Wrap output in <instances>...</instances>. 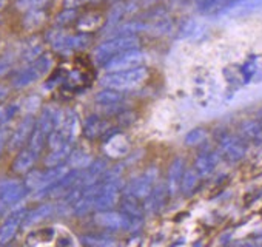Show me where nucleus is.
I'll list each match as a JSON object with an SVG mask.
<instances>
[{
  "label": "nucleus",
  "mask_w": 262,
  "mask_h": 247,
  "mask_svg": "<svg viewBox=\"0 0 262 247\" xmlns=\"http://www.w3.org/2000/svg\"><path fill=\"white\" fill-rule=\"evenodd\" d=\"M139 45L141 42L136 36H114L113 39H108L96 47L93 51V59L97 65H105L108 60L122 53L139 50Z\"/></svg>",
  "instance_id": "f257e3e1"
},
{
  "label": "nucleus",
  "mask_w": 262,
  "mask_h": 247,
  "mask_svg": "<svg viewBox=\"0 0 262 247\" xmlns=\"http://www.w3.org/2000/svg\"><path fill=\"white\" fill-rule=\"evenodd\" d=\"M53 64H54L53 56L43 53L39 59H36V60L24 65L16 73V76L13 77L11 85L14 88H17V90H20V88H27V87L36 84L37 80H40L42 77H45L51 71Z\"/></svg>",
  "instance_id": "f03ea898"
},
{
  "label": "nucleus",
  "mask_w": 262,
  "mask_h": 247,
  "mask_svg": "<svg viewBox=\"0 0 262 247\" xmlns=\"http://www.w3.org/2000/svg\"><path fill=\"white\" fill-rule=\"evenodd\" d=\"M150 73L145 67H139L135 70H125V71H114V73H105V76L100 79V84L105 88H113L117 91L133 90L142 85L148 79Z\"/></svg>",
  "instance_id": "7ed1b4c3"
},
{
  "label": "nucleus",
  "mask_w": 262,
  "mask_h": 247,
  "mask_svg": "<svg viewBox=\"0 0 262 247\" xmlns=\"http://www.w3.org/2000/svg\"><path fill=\"white\" fill-rule=\"evenodd\" d=\"M48 42L51 44L53 50L60 53V54H73L74 51H82L85 50L90 42L91 37L86 33H80V34H70L62 28H54L47 34Z\"/></svg>",
  "instance_id": "20e7f679"
},
{
  "label": "nucleus",
  "mask_w": 262,
  "mask_h": 247,
  "mask_svg": "<svg viewBox=\"0 0 262 247\" xmlns=\"http://www.w3.org/2000/svg\"><path fill=\"white\" fill-rule=\"evenodd\" d=\"M70 173V166H57V167H47V170H34L30 172L25 178V186L28 190H45L60 181L65 175Z\"/></svg>",
  "instance_id": "39448f33"
},
{
  "label": "nucleus",
  "mask_w": 262,
  "mask_h": 247,
  "mask_svg": "<svg viewBox=\"0 0 262 247\" xmlns=\"http://www.w3.org/2000/svg\"><path fill=\"white\" fill-rule=\"evenodd\" d=\"M158 175H159V172H158L156 167L147 169L142 175H139L138 178L129 181V184L125 189V195L135 196L139 201H142V199L145 201L150 196V193L153 192L155 186H156Z\"/></svg>",
  "instance_id": "423d86ee"
},
{
  "label": "nucleus",
  "mask_w": 262,
  "mask_h": 247,
  "mask_svg": "<svg viewBox=\"0 0 262 247\" xmlns=\"http://www.w3.org/2000/svg\"><path fill=\"white\" fill-rule=\"evenodd\" d=\"M141 219H135L123 212H114V210H97L94 213V222L100 227L119 230V229H135L138 227Z\"/></svg>",
  "instance_id": "0eeeda50"
},
{
  "label": "nucleus",
  "mask_w": 262,
  "mask_h": 247,
  "mask_svg": "<svg viewBox=\"0 0 262 247\" xmlns=\"http://www.w3.org/2000/svg\"><path fill=\"white\" fill-rule=\"evenodd\" d=\"M145 53L139 51V50H131L126 53H122L119 56H116L114 59L108 60L103 65V70L106 73H114V71H125V70H135L139 68L145 64Z\"/></svg>",
  "instance_id": "6e6552de"
},
{
  "label": "nucleus",
  "mask_w": 262,
  "mask_h": 247,
  "mask_svg": "<svg viewBox=\"0 0 262 247\" xmlns=\"http://www.w3.org/2000/svg\"><path fill=\"white\" fill-rule=\"evenodd\" d=\"M28 192V187L25 182L13 178H4L0 179V205L7 207L13 205L25 198Z\"/></svg>",
  "instance_id": "1a4fd4ad"
},
{
  "label": "nucleus",
  "mask_w": 262,
  "mask_h": 247,
  "mask_svg": "<svg viewBox=\"0 0 262 247\" xmlns=\"http://www.w3.org/2000/svg\"><path fill=\"white\" fill-rule=\"evenodd\" d=\"M34 126H36V120H34V116L33 114H27L20 122L19 126L16 127V130L11 133V136L8 138V142H7V149L10 152H20L24 149V146L30 141L31 135H33V130H34Z\"/></svg>",
  "instance_id": "9d476101"
},
{
  "label": "nucleus",
  "mask_w": 262,
  "mask_h": 247,
  "mask_svg": "<svg viewBox=\"0 0 262 247\" xmlns=\"http://www.w3.org/2000/svg\"><path fill=\"white\" fill-rule=\"evenodd\" d=\"M27 213L28 212L25 209H16L5 218L2 225H0V245L8 244L16 236L19 229L24 225V219Z\"/></svg>",
  "instance_id": "9b49d317"
},
{
  "label": "nucleus",
  "mask_w": 262,
  "mask_h": 247,
  "mask_svg": "<svg viewBox=\"0 0 262 247\" xmlns=\"http://www.w3.org/2000/svg\"><path fill=\"white\" fill-rule=\"evenodd\" d=\"M185 169H184V159L182 158H176L170 169H168V176H167V186H168V193L171 196H174L179 190H181V182L184 178Z\"/></svg>",
  "instance_id": "f8f14e48"
},
{
  "label": "nucleus",
  "mask_w": 262,
  "mask_h": 247,
  "mask_svg": "<svg viewBox=\"0 0 262 247\" xmlns=\"http://www.w3.org/2000/svg\"><path fill=\"white\" fill-rule=\"evenodd\" d=\"M167 195H170L167 182H161V184L155 186L153 192L145 199V210L150 213H158L164 207V204L167 201Z\"/></svg>",
  "instance_id": "ddd939ff"
},
{
  "label": "nucleus",
  "mask_w": 262,
  "mask_h": 247,
  "mask_svg": "<svg viewBox=\"0 0 262 247\" xmlns=\"http://www.w3.org/2000/svg\"><path fill=\"white\" fill-rule=\"evenodd\" d=\"M39 159V155L36 153V152H33L30 147H25V149H22L19 153H17V156L14 158V162H13V170L16 172V173H28L31 169H33V166L36 164V161Z\"/></svg>",
  "instance_id": "4468645a"
},
{
  "label": "nucleus",
  "mask_w": 262,
  "mask_h": 247,
  "mask_svg": "<svg viewBox=\"0 0 262 247\" xmlns=\"http://www.w3.org/2000/svg\"><path fill=\"white\" fill-rule=\"evenodd\" d=\"M105 152L110 158H122L129 153V142L125 135H114L105 142Z\"/></svg>",
  "instance_id": "2eb2a0df"
},
{
  "label": "nucleus",
  "mask_w": 262,
  "mask_h": 247,
  "mask_svg": "<svg viewBox=\"0 0 262 247\" xmlns=\"http://www.w3.org/2000/svg\"><path fill=\"white\" fill-rule=\"evenodd\" d=\"M43 54V44L40 39L34 37V39H30L28 42L24 44L22 50L19 51V57L20 60L27 65L36 59H39L40 56Z\"/></svg>",
  "instance_id": "dca6fc26"
},
{
  "label": "nucleus",
  "mask_w": 262,
  "mask_h": 247,
  "mask_svg": "<svg viewBox=\"0 0 262 247\" xmlns=\"http://www.w3.org/2000/svg\"><path fill=\"white\" fill-rule=\"evenodd\" d=\"M56 210L54 204H42L36 209H33L31 212L27 213L25 219H24V227H33L39 222H42L43 219L50 218Z\"/></svg>",
  "instance_id": "f3484780"
},
{
  "label": "nucleus",
  "mask_w": 262,
  "mask_h": 247,
  "mask_svg": "<svg viewBox=\"0 0 262 247\" xmlns=\"http://www.w3.org/2000/svg\"><path fill=\"white\" fill-rule=\"evenodd\" d=\"M217 166V156L214 153H204L201 156H198L196 162H194V169L199 173L201 178L210 176L213 173V170Z\"/></svg>",
  "instance_id": "a211bd4d"
},
{
  "label": "nucleus",
  "mask_w": 262,
  "mask_h": 247,
  "mask_svg": "<svg viewBox=\"0 0 262 247\" xmlns=\"http://www.w3.org/2000/svg\"><path fill=\"white\" fill-rule=\"evenodd\" d=\"M108 130V126H106V122H103L100 117L97 116H90L85 123H83V133L85 136L88 138H97L100 135H103L105 132Z\"/></svg>",
  "instance_id": "6ab92c4d"
},
{
  "label": "nucleus",
  "mask_w": 262,
  "mask_h": 247,
  "mask_svg": "<svg viewBox=\"0 0 262 247\" xmlns=\"http://www.w3.org/2000/svg\"><path fill=\"white\" fill-rule=\"evenodd\" d=\"M71 152H73V146H65V147H60V149H56V150H50V153L43 159L45 167L62 166V162L70 158Z\"/></svg>",
  "instance_id": "aec40b11"
},
{
  "label": "nucleus",
  "mask_w": 262,
  "mask_h": 247,
  "mask_svg": "<svg viewBox=\"0 0 262 247\" xmlns=\"http://www.w3.org/2000/svg\"><path fill=\"white\" fill-rule=\"evenodd\" d=\"M260 5V0H237L231 7H227L224 14L227 16H241L256 10Z\"/></svg>",
  "instance_id": "412c9836"
},
{
  "label": "nucleus",
  "mask_w": 262,
  "mask_h": 247,
  "mask_svg": "<svg viewBox=\"0 0 262 247\" xmlns=\"http://www.w3.org/2000/svg\"><path fill=\"white\" fill-rule=\"evenodd\" d=\"M105 19L102 14L99 13H90V14H85L83 17L79 19V24H77V28L82 31V33H90V31H94L97 28H100L103 25Z\"/></svg>",
  "instance_id": "4be33fe9"
},
{
  "label": "nucleus",
  "mask_w": 262,
  "mask_h": 247,
  "mask_svg": "<svg viewBox=\"0 0 262 247\" xmlns=\"http://www.w3.org/2000/svg\"><path fill=\"white\" fill-rule=\"evenodd\" d=\"M68 161H70V167H74L76 170H83L93 164V156L85 150H73Z\"/></svg>",
  "instance_id": "5701e85b"
},
{
  "label": "nucleus",
  "mask_w": 262,
  "mask_h": 247,
  "mask_svg": "<svg viewBox=\"0 0 262 247\" xmlns=\"http://www.w3.org/2000/svg\"><path fill=\"white\" fill-rule=\"evenodd\" d=\"M205 33V27L201 25L198 20H188L187 24H184L182 30H181V37L182 39H199L201 36H204Z\"/></svg>",
  "instance_id": "b1692460"
},
{
  "label": "nucleus",
  "mask_w": 262,
  "mask_h": 247,
  "mask_svg": "<svg viewBox=\"0 0 262 247\" xmlns=\"http://www.w3.org/2000/svg\"><path fill=\"white\" fill-rule=\"evenodd\" d=\"M47 19V14L43 10H33V11H28L24 17V27L27 30H36L39 28Z\"/></svg>",
  "instance_id": "393cba45"
},
{
  "label": "nucleus",
  "mask_w": 262,
  "mask_h": 247,
  "mask_svg": "<svg viewBox=\"0 0 262 247\" xmlns=\"http://www.w3.org/2000/svg\"><path fill=\"white\" fill-rule=\"evenodd\" d=\"M120 100H122V93L117 91V90H113V88L100 90L96 94V102L100 104V105H114V104H117Z\"/></svg>",
  "instance_id": "a878e982"
},
{
  "label": "nucleus",
  "mask_w": 262,
  "mask_h": 247,
  "mask_svg": "<svg viewBox=\"0 0 262 247\" xmlns=\"http://www.w3.org/2000/svg\"><path fill=\"white\" fill-rule=\"evenodd\" d=\"M199 178H201V176H199V173L196 172L194 167L185 170L184 178H182V182H181V192L185 193V195H190V193L196 189Z\"/></svg>",
  "instance_id": "bb28decb"
},
{
  "label": "nucleus",
  "mask_w": 262,
  "mask_h": 247,
  "mask_svg": "<svg viewBox=\"0 0 262 247\" xmlns=\"http://www.w3.org/2000/svg\"><path fill=\"white\" fill-rule=\"evenodd\" d=\"M123 14H125V7H123V4L117 2V4L111 8V11H110V14H108V19H106V22H105V28H106V30L117 28V22L122 19Z\"/></svg>",
  "instance_id": "cd10ccee"
},
{
  "label": "nucleus",
  "mask_w": 262,
  "mask_h": 247,
  "mask_svg": "<svg viewBox=\"0 0 262 247\" xmlns=\"http://www.w3.org/2000/svg\"><path fill=\"white\" fill-rule=\"evenodd\" d=\"M222 152L227 155V158H230L233 161L239 159L244 155L242 147L237 142H234V141H224L222 142Z\"/></svg>",
  "instance_id": "c85d7f7f"
},
{
  "label": "nucleus",
  "mask_w": 262,
  "mask_h": 247,
  "mask_svg": "<svg viewBox=\"0 0 262 247\" xmlns=\"http://www.w3.org/2000/svg\"><path fill=\"white\" fill-rule=\"evenodd\" d=\"M83 242L88 247H116L117 242L105 236H83Z\"/></svg>",
  "instance_id": "c756f323"
},
{
  "label": "nucleus",
  "mask_w": 262,
  "mask_h": 247,
  "mask_svg": "<svg viewBox=\"0 0 262 247\" xmlns=\"http://www.w3.org/2000/svg\"><path fill=\"white\" fill-rule=\"evenodd\" d=\"M50 2V0H19L17 8L20 11H33V10H43V7Z\"/></svg>",
  "instance_id": "7c9ffc66"
},
{
  "label": "nucleus",
  "mask_w": 262,
  "mask_h": 247,
  "mask_svg": "<svg viewBox=\"0 0 262 247\" xmlns=\"http://www.w3.org/2000/svg\"><path fill=\"white\" fill-rule=\"evenodd\" d=\"M205 138H207V132H205L204 129H193L191 132L187 133V136H185V144L194 147V146H199L201 142H204Z\"/></svg>",
  "instance_id": "2f4dec72"
},
{
  "label": "nucleus",
  "mask_w": 262,
  "mask_h": 247,
  "mask_svg": "<svg viewBox=\"0 0 262 247\" xmlns=\"http://www.w3.org/2000/svg\"><path fill=\"white\" fill-rule=\"evenodd\" d=\"M14 62H16V54H13V53L0 56V77L7 76L13 70Z\"/></svg>",
  "instance_id": "473e14b6"
},
{
  "label": "nucleus",
  "mask_w": 262,
  "mask_h": 247,
  "mask_svg": "<svg viewBox=\"0 0 262 247\" xmlns=\"http://www.w3.org/2000/svg\"><path fill=\"white\" fill-rule=\"evenodd\" d=\"M76 10H63L57 17H56V25L57 27H65V25H68V24H71L74 19H76Z\"/></svg>",
  "instance_id": "72a5a7b5"
},
{
  "label": "nucleus",
  "mask_w": 262,
  "mask_h": 247,
  "mask_svg": "<svg viewBox=\"0 0 262 247\" xmlns=\"http://www.w3.org/2000/svg\"><path fill=\"white\" fill-rule=\"evenodd\" d=\"M39 105H40V99L37 96H31V97L27 99V102L24 105V110L27 111V114H33V113L37 111Z\"/></svg>",
  "instance_id": "f704fd0d"
},
{
  "label": "nucleus",
  "mask_w": 262,
  "mask_h": 247,
  "mask_svg": "<svg viewBox=\"0 0 262 247\" xmlns=\"http://www.w3.org/2000/svg\"><path fill=\"white\" fill-rule=\"evenodd\" d=\"M90 2L91 0H63V7L67 10H77L79 7H83Z\"/></svg>",
  "instance_id": "c9c22d12"
},
{
  "label": "nucleus",
  "mask_w": 262,
  "mask_h": 247,
  "mask_svg": "<svg viewBox=\"0 0 262 247\" xmlns=\"http://www.w3.org/2000/svg\"><path fill=\"white\" fill-rule=\"evenodd\" d=\"M7 142H8V138H7V132L4 129V130H0V155H2L4 147L7 146Z\"/></svg>",
  "instance_id": "e433bc0d"
},
{
  "label": "nucleus",
  "mask_w": 262,
  "mask_h": 247,
  "mask_svg": "<svg viewBox=\"0 0 262 247\" xmlns=\"http://www.w3.org/2000/svg\"><path fill=\"white\" fill-rule=\"evenodd\" d=\"M7 96H8V88L5 85H2V87H0V104L7 99Z\"/></svg>",
  "instance_id": "4c0bfd02"
},
{
  "label": "nucleus",
  "mask_w": 262,
  "mask_h": 247,
  "mask_svg": "<svg viewBox=\"0 0 262 247\" xmlns=\"http://www.w3.org/2000/svg\"><path fill=\"white\" fill-rule=\"evenodd\" d=\"M7 5H8V0H0V11H2Z\"/></svg>",
  "instance_id": "58836bf2"
},
{
  "label": "nucleus",
  "mask_w": 262,
  "mask_h": 247,
  "mask_svg": "<svg viewBox=\"0 0 262 247\" xmlns=\"http://www.w3.org/2000/svg\"><path fill=\"white\" fill-rule=\"evenodd\" d=\"M194 2H202V4H205V2H210V0H194Z\"/></svg>",
  "instance_id": "ea45409f"
},
{
  "label": "nucleus",
  "mask_w": 262,
  "mask_h": 247,
  "mask_svg": "<svg viewBox=\"0 0 262 247\" xmlns=\"http://www.w3.org/2000/svg\"><path fill=\"white\" fill-rule=\"evenodd\" d=\"M114 2H117V0H114Z\"/></svg>",
  "instance_id": "a19ab883"
}]
</instances>
